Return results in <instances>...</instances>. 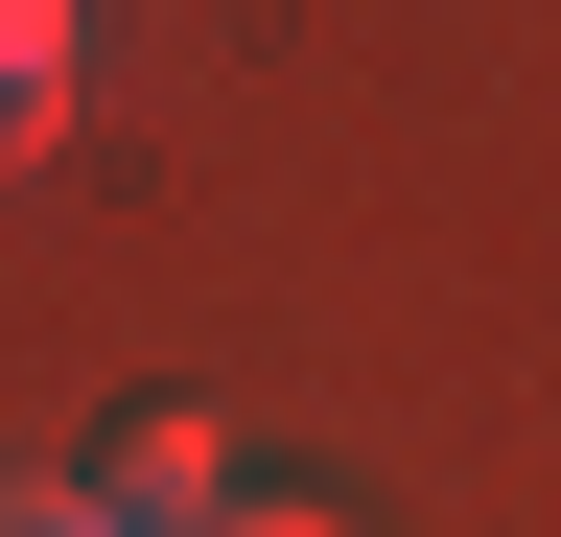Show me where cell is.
Returning <instances> with one entry per match:
<instances>
[{
    "label": "cell",
    "instance_id": "cell-1",
    "mask_svg": "<svg viewBox=\"0 0 561 537\" xmlns=\"http://www.w3.org/2000/svg\"><path fill=\"white\" fill-rule=\"evenodd\" d=\"M70 491H94L117 537H187L210 491H234V444H210V397H117V421H94V467H70Z\"/></svg>",
    "mask_w": 561,
    "mask_h": 537
},
{
    "label": "cell",
    "instance_id": "cell-2",
    "mask_svg": "<svg viewBox=\"0 0 561 537\" xmlns=\"http://www.w3.org/2000/svg\"><path fill=\"white\" fill-rule=\"evenodd\" d=\"M70 71H94V24H70V0H0V164L70 141Z\"/></svg>",
    "mask_w": 561,
    "mask_h": 537
},
{
    "label": "cell",
    "instance_id": "cell-3",
    "mask_svg": "<svg viewBox=\"0 0 561 537\" xmlns=\"http://www.w3.org/2000/svg\"><path fill=\"white\" fill-rule=\"evenodd\" d=\"M0 537H117V514L70 491V467H0Z\"/></svg>",
    "mask_w": 561,
    "mask_h": 537
},
{
    "label": "cell",
    "instance_id": "cell-4",
    "mask_svg": "<svg viewBox=\"0 0 561 537\" xmlns=\"http://www.w3.org/2000/svg\"><path fill=\"white\" fill-rule=\"evenodd\" d=\"M187 537H328V514H305V491H210Z\"/></svg>",
    "mask_w": 561,
    "mask_h": 537
}]
</instances>
